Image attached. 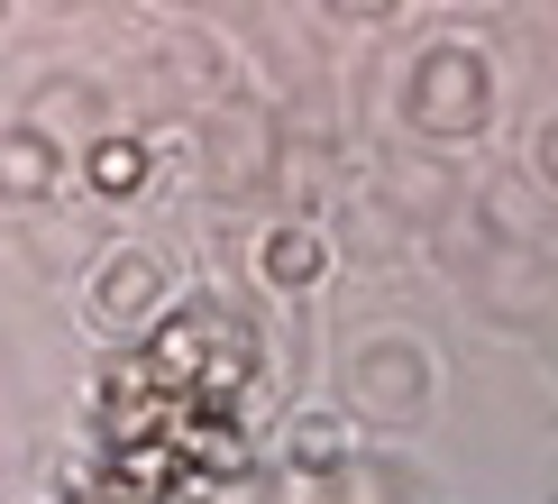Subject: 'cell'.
Returning <instances> with one entry per match:
<instances>
[{
	"mask_svg": "<svg viewBox=\"0 0 558 504\" xmlns=\"http://www.w3.org/2000/svg\"><path fill=\"white\" fill-rule=\"evenodd\" d=\"M101 183L120 193V183H137V147H101Z\"/></svg>",
	"mask_w": 558,
	"mask_h": 504,
	"instance_id": "cell-1",
	"label": "cell"
}]
</instances>
